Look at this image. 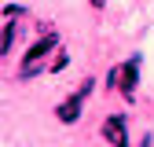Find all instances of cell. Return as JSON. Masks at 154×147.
<instances>
[{"label": "cell", "mask_w": 154, "mask_h": 147, "mask_svg": "<svg viewBox=\"0 0 154 147\" xmlns=\"http://www.w3.org/2000/svg\"><path fill=\"white\" fill-rule=\"evenodd\" d=\"M140 63H143V55H132V59L121 66V92L132 99V88H136V81H140Z\"/></svg>", "instance_id": "obj_1"}, {"label": "cell", "mask_w": 154, "mask_h": 147, "mask_svg": "<svg viewBox=\"0 0 154 147\" xmlns=\"http://www.w3.org/2000/svg\"><path fill=\"white\" fill-rule=\"evenodd\" d=\"M103 136H106L114 147H128V140H125V118H121V114L106 118V121H103Z\"/></svg>", "instance_id": "obj_2"}, {"label": "cell", "mask_w": 154, "mask_h": 147, "mask_svg": "<svg viewBox=\"0 0 154 147\" xmlns=\"http://www.w3.org/2000/svg\"><path fill=\"white\" fill-rule=\"evenodd\" d=\"M81 99H85V96L77 92V96H70L66 103H59L55 118H59V121H66V125H70V121H77V118H81Z\"/></svg>", "instance_id": "obj_3"}, {"label": "cell", "mask_w": 154, "mask_h": 147, "mask_svg": "<svg viewBox=\"0 0 154 147\" xmlns=\"http://www.w3.org/2000/svg\"><path fill=\"white\" fill-rule=\"evenodd\" d=\"M55 44H59V37H51V33H44L41 41H37V44H33V48L26 52V59H22V63H37V59H41V55H48V52H51Z\"/></svg>", "instance_id": "obj_4"}, {"label": "cell", "mask_w": 154, "mask_h": 147, "mask_svg": "<svg viewBox=\"0 0 154 147\" xmlns=\"http://www.w3.org/2000/svg\"><path fill=\"white\" fill-rule=\"evenodd\" d=\"M11 48H15V22H11V18H8V26H4V44H0V52H4V55H8Z\"/></svg>", "instance_id": "obj_5"}, {"label": "cell", "mask_w": 154, "mask_h": 147, "mask_svg": "<svg viewBox=\"0 0 154 147\" xmlns=\"http://www.w3.org/2000/svg\"><path fill=\"white\" fill-rule=\"evenodd\" d=\"M4 15H8V18H18V15H29V11H26V8H18V4H8Z\"/></svg>", "instance_id": "obj_6"}, {"label": "cell", "mask_w": 154, "mask_h": 147, "mask_svg": "<svg viewBox=\"0 0 154 147\" xmlns=\"http://www.w3.org/2000/svg\"><path fill=\"white\" fill-rule=\"evenodd\" d=\"M92 88H95V81H92V77H85V85H81V88H77V92H81V96H88V92H92Z\"/></svg>", "instance_id": "obj_7"}, {"label": "cell", "mask_w": 154, "mask_h": 147, "mask_svg": "<svg viewBox=\"0 0 154 147\" xmlns=\"http://www.w3.org/2000/svg\"><path fill=\"white\" fill-rule=\"evenodd\" d=\"M88 4H92V8H103V4H106V0H88Z\"/></svg>", "instance_id": "obj_8"}]
</instances>
